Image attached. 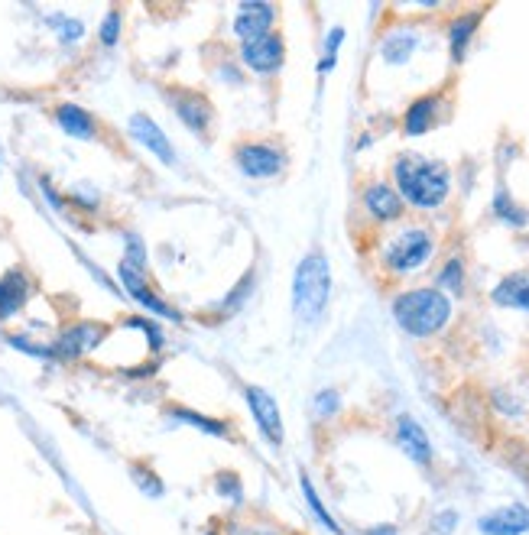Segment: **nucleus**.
<instances>
[{
	"label": "nucleus",
	"mask_w": 529,
	"mask_h": 535,
	"mask_svg": "<svg viewBox=\"0 0 529 535\" xmlns=\"http://www.w3.org/2000/svg\"><path fill=\"white\" fill-rule=\"evenodd\" d=\"M481 20H484V10H465L448 23V52H452V62H465L471 39L478 36Z\"/></svg>",
	"instance_id": "6ab92c4d"
},
{
	"label": "nucleus",
	"mask_w": 529,
	"mask_h": 535,
	"mask_svg": "<svg viewBox=\"0 0 529 535\" xmlns=\"http://www.w3.org/2000/svg\"><path fill=\"white\" fill-rule=\"evenodd\" d=\"M328 299H332V266L322 250H309L293 276V309L299 321L315 325L325 315Z\"/></svg>",
	"instance_id": "7ed1b4c3"
},
{
	"label": "nucleus",
	"mask_w": 529,
	"mask_h": 535,
	"mask_svg": "<svg viewBox=\"0 0 529 535\" xmlns=\"http://www.w3.org/2000/svg\"><path fill=\"white\" fill-rule=\"evenodd\" d=\"M127 325H130V328H140L143 334H147L150 351H160V347H163V331L156 328L150 318H127Z\"/></svg>",
	"instance_id": "2f4dec72"
},
{
	"label": "nucleus",
	"mask_w": 529,
	"mask_h": 535,
	"mask_svg": "<svg viewBox=\"0 0 529 535\" xmlns=\"http://www.w3.org/2000/svg\"><path fill=\"white\" fill-rule=\"evenodd\" d=\"M117 276H121V283H124V289H127V296L134 299V302L140 305V309H147V312L156 315V318L182 321V315L173 309V305H166V302L150 289V279H147V273H143V270H137V266H130V263L121 260V266H117Z\"/></svg>",
	"instance_id": "1a4fd4ad"
},
{
	"label": "nucleus",
	"mask_w": 529,
	"mask_h": 535,
	"mask_svg": "<svg viewBox=\"0 0 529 535\" xmlns=\"http://www.w3.org/2000/svg\"><path fill=\"white\" fill-rule=\"evenodd\" d=\"M121 30H124L121 10H108V13H104V20H101V26H98L101 46H117V43H121Z\"/></svg>",
	"instance_id": "a878e982"
},
{
	"label": "nucleus",
	"mask_w": 529,
	"mask_h": 535,
	"mask_svg": "<svg viewBox=\"0 0 529 535\" xmlns=\"http://www.w3.org/2000/svg\"><path fill=\"white\" fill-rule=\"evenodd\" d=\"M241 62L247 65L250 72L257 75H276L283 69L286 62V43L280 33H270V36H260V39H250V43H241Z\"/></svg>",
	"instance_id": "6e6552de"
},
{
	"label": "nucleus",
	"mask_w": 529,
	"mask_h": 535,
	"mask_svg": "<svg viewBox=\"0 0 529 535\" xmlns=\"http://www.w3.org/2000/svg\"><path fill=\"white\" fill-rule=\"evenodd\" d=\"M435 289H442L445 296H448V292H461V289H465V263H461V257H452V260L442 266L439 286H435Z\"/></svg>",
	"instance_id": "393cba45"
},
{
	"label": "nucleus",
	"mask_w": 529,
	"mask_h": 535,
	"mask_svg": "<svg viewBox=\"0 0 529 535\" xmlns=\"http://www.w3.org/2000/svg\"><path fill=\"white\" fill-rule=\"evenodd\" d=\"M52 120H56L59 130L72 140H98V133H101V124L95 120V114L85 111L82 104H72V101L56 104Z\"/></svg>",
	"instance_id": "2eb2a0df"
},
{
	"label": "nucleus",
	"mask_w": 529,
	"mask_h": 535,
	"mask_svg": "<svg viewBox=\"0 0 529 535\" xmlns=\"http://www.w3.org/2000/svg\"><path fill=\"white\" fill-rule=\"evenodd\" d=\"M393 189L400 192L403 205L419 211H435L452 195V169L442 159L400 153L393 163Z\"/></svg>",
	"instance_id": "f257e3e1"
},
{
	"label": "nucleus",
	"mask_w": 529,
	"mask_h": 535,
	"mask_svg": "<svg viewBox=\"0 0 529 535\" xmlns=\"http://www.w3.org/2000/svg\"><path fill=\"white\" fill-rule=\"evenodd\" d=\"M367 535H396V526H374L367 529Z\"/></svg>",
	"instance_id": "f704fd0d"
},
{
	"label": "nucleus",
	"mask_w": 529,
	"mask_h": 535,
	"mask_svg": "<svg viewBox=\"0 0 529 535\" xmlns=\"http://www.w3.org/2000/svg\"><path fill=\"white\" fill-rule=\"evenodd\" d=\"M416 52V33H393L387 43H383V59L387 62H406Z\"/></svg>",
	"instance_id": "b1692460"
},
{
	"label": "nucleus",
	"mask_w": 529,
	"mask_h": 535,
	"mask_svg": "<svg viewBox=\"0 0 529 535\" xmlns=\"http://www.w3.org/2000/svg\"><path fill=\"white\" fill-rule=\"evenodd\" d=\"M127 130H130V137H134L143 146V150H150L156 159H160V163H166V166L176 163L173 143H169L166 130H160V124H156L150 114H134V117H130Z\"/></svg>",
	"instance_id": "4468645a"
},
{
	"label": "nucleus",
	"mask_w": 529,
	"mask_h": 535,
	"mask_svg": "<svg viewBox=\"0 0 529 535\" xmlns=\"http://www.w3.org/2000/svg\"><path fill=\"white\" fill-rule=\"evenodd\" d=\"M215 493H218V497H228L231 503H241V500H244L241 477L231 474V471H221V474L215 477Z\"/></svg>",
	"instance_id": "bb28decb"
},
{
	"label": "nucleus",
	"mask_w": 529,
	"mask_h": 535,
	"mask_svg": "<svg viewBox=\"0 0 529 535\" xmlns=\"http://www.w3.org/2000/svg\"><path fill=\"white\" fill-rule=\"evenodd\" d=\"M124 263L137 266V270L147 273V247H143V240L137 234H124Z\"/></svg>",
	"instance_id": "c85d7f7f"
},
{
	"label": "nucleus",
	"mask_w": 529,
	"mask_h": 535,
	"mask_svg": "<svg viewBox=\"0 0 529 535\" xmlns=\"http://www.w3.org/2000/svg\"><path fill=\"white\" fill-rule=\"evenodd\" d=\"M491 208H494V218L504 221L507 227H526V224H529V211H526L523 205L513 202V195H510L507 189H500V192L494 195Z\"/></svg>",
	"instance_id": "4be33fe9"
},
{
	"label": "nucleus",
	"mask_w": 529,
	"mask_h": 535,
	"mask_svg": "<svg viewBox=\"0 0 529 535\" xmlns=\"http://www.w3.org/2000/svg\"><path fill=\"white\" fill-rule=\"evenodd\" d=\"M341 43H345V30H341V26H335V30L328 33V39H325V56H322V62H319V75H328V72L335 69Z\"/></svg>",
	"instance_id": "cd10ccee"
},
{
	"label": "nucleus",
	"mask_w": 529,
	"mask_h": 535,
	"mask_svg": "<svg viewBox=\"0 0 529 535\" xmlns=\"http://www.w3.org/2000/svg\"><path fill=\"white\" fill-rule=\"evenodd\" d=\"M169 101H173L176 117L192 133H202V137H205V133L211 130V124H215V107H211V101L205 95H198V91L173 88V91H169Z\"/></svg>",
	"instance_id": "9b49d317"
},
{
	"label": "nucleus",
	"mask_w": 529,
	"mask_h": 535,
	"mask_svg": "<svg viewBox=\"0 0 529 535\" xmlns=\"http://www.w3.org/2000/svg\"><path fill=\"white\" fill-rule=\"evenodd\" d=\"M244 399H247L250 416H254L263 438H267L270 445L280 448L286 432H283V416H280V403H276V396L263 390V386H244Z\"/></svg>",
	"instance_id": "0eeeda50"
},
{
	"label": "nucleus",
	"mask_w": 529,
	"mask_h": 535,
	"mask_svg": "<svg viewBox=\"0 0 529 535\" xmlns=\"http://www.w3.org/2000/svg\"><path fill=\"white\" fill-rule=\"evenodd\" d=\"M166 416H169V419H176V422L192 425V428H202V432H205V435H211V438H228V435H231L228 422L208 419V416H202V412L185 409V406H169V409H166Z\"/></svg>",
	"instance_id": "412c9836"
},
{
	"label": "nucleus",
	"mask_w": 529,
	"mask_h": 535,
	"mask_svg": "<svg viewBox=\"0 0 529 535\" xmlns=\"http://www.w3.org/2000/svg\"><path fill=\"white\" fill-rule=\"evenodd\" d=\"M439 107H442L439 91H432V95H422V98H416L413 104H409L406 114H403V133H406V137H426V133L435 127Z\"/></svg>",
	"instance_id": "a211bd4d"
},
{
	"label": "nucleus",
	"mask_w": 529,
	"mask_h": 535,
	"mask_svg": "<svg viewBox=\"0 0 529 535\" xmlns=\"http://www.w3.org/2000/svg\"><path fill=\"white\" fill-rule=\"evenodd\" d=\"M361 208L374 224H393L406 214L403 198L390 182H367L361 192Z\"/></svg>",
	"instance_id": "9d476101"
},
{
	"label": "nucleus",
	"mask_w": 529,
	"mask_h": 535,
	"mask_svg": "<svg viewBox=\"0 0 529 535\" xmlns=\"http://www.w3.org/2000/svg\"><path fill=\"white\" fill-rule=\"evenodd\" d=\"M234 163L247 179H276L286 169V150L267 140H247L234 150Z\"/></svg>",
	"instance_id": "39448f33"
},
{
	"label": "nucleus",
	"mask_w": 529,
	"mask_h": 535,
	"mask_svg": "<svg viewBox=\"0 0 529 535\" xmlns=\"http://www.w3.org/2000/svg\"><path fill=\"white\" fill-rule=\"evenodd\" d=\"M234 535H286L283 529H273V526H247L241 532H234Z\"/></svg>",
	"instance_id": "72a5a7b5"
},
{
	"label": "nucleus",
	"mask_w": 529,
	"mask_h": 535,
	"mask_svg": "<svg viewBox=\"0 0 529 535\" xmlns=\"http://www.w3.org/2000/svg\"><path fill=\"white\" fill-rule=\"evenodd\" d=\"M478 529L484 535H526L529 532V510L520 503L500 506V510L478 519Z\"/></svg>",
	"instance_id": "f3484780"
},
{
	"label": "nucleus",
	"mask_w": 529,
	"mask_h": 535,
	"mask_svg": "<svg viewBox=\"0 0 529 535\" xmlns=\"http://www.w3.org/2000/svg\"><path fill=\"white\" fill-rule=\"evenodd\" d=\"M315 409H319V416H322V419H328V412H335V409H338V393H332V390L319 393V399H315Z\"/></svg>",
	"instance_id": "473e14b6"
},
{
	"label": "nucleus",
	"mask_w": 529,
	"mask_h": 535,
	"mask_svg": "<svg viewBox=\"0 0 529 535\" xmlns=\"http://www.w3.org/2000/svg\"><path fill=\"white\" fill-rule=\"evenodd\" d=\"M396 441H400V448L406 451L409 461H416L419 467L432 464V441L426 435V428H422L413 416L396 419Z\"/></svg>",
	"instance_id": "dca6fc26"
},
{
	"label": "nucleus",
	"mask_w": 529,
	"mask_h": 535,
	"mask_svg": "<svg viewBox=\"0 0 529 535\" xmlns=\"http://www.w3.org/2000/svg\"><path fill=\"white\" fill-rule=\"evenodd\" d=\"M276 23V7L263 4V0H244L234 13V33L241 43H250V39L270 36Z\"/></svg>",
	"instance_id": "f8f14e48"
},
{
	"label": "nucleus",
	"mask_w": 529,
	"mask_h": 535,
	"mask_svg": "<svg viewBox=\"0 0 529 535\" xmlns=\"http://www.w3.org/2000/svg\"><path fill=\"white\" fill-rule=\"evenodd\" d=\"M299 487H302V497H306V503H309V510L315 513V519L328 529V532H335V535H341V526L332 519V513L325 510V503H322V497H319V490L312 487V480H309V474H299Z\"/></svg>",
	"instance_id": "5701e85b"
},
{
	"label": "nucleus",
	"mask_w": 529,
	"mask_h": 535,
	"mask_svg": "<svg viewBox=\"0 0 529 535\" xmlns=\"http://www.w3.org/2000/svg\"><path fill=\"white\" fill-rule=\"evenodd\" d=\"M104 338H108V325H101V321H72V325H65L56 334V341H52V357L82 360L85 354L95 351V347H101Z\"/></svg>",
	"instance_id": "423d86ee"
},
{
	"label": "nucleus",
	"mask_w": 529,
	"mask_h": 535,
	"mask_svg": "<svg viewBox=\"0 0 529 535\" xmlns=\"http://www.w3.org/2000/svg\"><path fill=\"white\" fill-rule=\"evenodd\" d=\"M452 299L435 286L406 289L393 299V318L409 338H432L452 321Z\"/></svg>",
	"instance_id": "f03ea898"
},
{
	"label": "nucleus",
	"mask_w": 529,
	"mask_h": 535,
	"mask_svg": "<svg viewBox=\"0 0 529 535\" xmlns=\"http://www.w3.org/2000/svg\"><path fill=\"white\" fill-rule=\"evenodd\" d=\"M30 296H33V279H30V273L20 270V266L7 270L4 276H0V321L17 318V315L26 309Z\"/></svg>",
	"instance_id": "ddd939ff"
},
{
	"label": "nucleus",
	"mask_w": 529,
	"mask_h": 535,
	"mask_svg": "<svg viewBox=\"0 0 529 535\" xmlns=\"http://www.w3.org/2000/svg\"><path fill=\"white\" fill-rule=\"evenodd\" d=\"M432 253H435V237L429 227L409 224L387 240V247L380 253V263L390 276H409L422 270L432 260Z\"/></svg>",
	"instance_id": "20e7f679"
},
{
	"label": "nucleus",
	"mask_w": 529,
	"mask_h": 535,
	"mask_svg": "<svg viewBox=\"0 0 529 535\" xmlns=\"http://www.w3.org/2000/svg\"><path fill=\"white\" fill-rule=\"evenodd\" d=\"M494 305L500 309H513V312H529V270H517L504 276L491 292Z\"/></svg>",
	"instance_id": "aec40b11"
},
{
	"label": "nucleus",
	"mask_w": 529,
	"mask_h": 535,
	"mask_svg": "<svg viewBox=\"0 0 529 535\" xmlns=\"http://www.w3.org/2000/svg\"><path fill=\"white\" fill-rule=\"evenodd\" d=\"M52 23H56V33L59 39H65V43H75V39H82L85 36V23L82 20H75V17H52Z\"/></svg>",
	"instance_id": "7c9ffc66"
},
{
	"label": "nucleus",
	"mask_w": 529,
	"mask_h": 535,
	"mask_svg": "<svg viewBox=\"0 0 529 535\" xmlns=\"http://www.w3.org/2000/svg\"><path fill=\"white\" fill-rule=\"evenodd\" d=\"M205 535H215V532H205Z\"/></svg>",
	"instance_id": "c9c22d12"
},
{
	"label": "nucleus",
	"mask_w": 529,
	"mask_h": 535,
	"mask_svg": "<svg viewBox=\"0 0 529 535\" xmlns=\"http://www.w3.org/2000/svg\"><path fill=\"white\" fill-rule=\"evenodd\" d=\"M130 474H134V480H137V487H140V490H147V493H150V497H163V480H160V477H156V474L150 471V467H143V464H134V471H130Z\"/></svg>",
	"instance_id": "c756f323"
}]
</instances>
